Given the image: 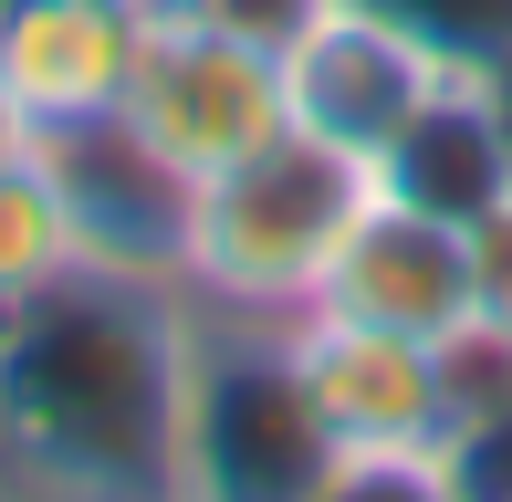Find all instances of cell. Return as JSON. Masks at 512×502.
Listing matches in <instances>:
<instances>
[{"mask_svg":"<svg viewBox=\"0 0 512 502\" xmlns=\"http://www.w3.org/2000/svg\"><path fill=\"white\" fill-rule=\"evenodd\" d=\"M178 178H220L241 168L251 147L293 126V84H283V53L209 11H147V42H136V74H126V105H115Z\"/></svg>","mask_w":512,"mask_h":502,"instance_id":"obj_5","label":"cell"},{"mask_svg":"<svg viewBox=\"0 0 512 502\" xmlns=\"http://www.w3.org/2000/svg\"><path fill=\"white\" fill-rule=\"evenodd\" d=\"M32 147H42V168H53L63 210H74L84 262L147 272V283H178V262H189V199H199V178H178L126 116L32 136Z\"/></svg>","mask_w":512,"mask_h":502,"instance_id":"obj_8","label":"cell"},{"mask_svg":"<svg viewBox=\"0 0 512 502\" xmlns=\"http://www.w3.org/2000/svg\"><path fill=\"white\" fill-rule=\"evenodd\" d=\"M314 314H345V325H387L418 335V346H460L481 325L471 293V231L439 210H418L398 189H366L356 231L335 241V272H324Z\"/></svg>","mask_w":512,"mask_h":502,"instance_id":"obj_7","label":"cell"},{"mask_svg":"<svg viewBox=\"0 0 512 502\" xmlns=\"http://www.w3.org/2000/svg\"><path fill=\"white\" fill-rule=\"evenodd\" d=\"M178 492H241V502H304L335 492V450L314 429V398L293 377L283 325L199 314V367H189V461Z\"/></svg>","mask_w":512,"mask_h":502,"instance_id":"obj_4","label":"cell"},{"mask_svg":"<svg viewBox=\"0 0 512 502\" xmlns=\"http://www.w3.org/2000/svg\"><path fill=\"white\" fill-rule=\"evenodd\" d=\"M377 189L460 220V231L492 210L512 189V74L502 63H450V84H439L408 116V136L377 157Z\"/></svg>","mask_w":512,"mask_h":502,"instance_id":"obj_10","label":"cell"},{"mask_svg":"<svg viewBox=\"0 0 512 502\" xmlns=\"http://www.w3.org/2000/svg\"><path fill=\"white\" fill-rule=\"evenodd\" d=\"M471 293H481V335L512 346V189L471 220Z\"/></svg>","mask_w":512,"mask_h":502,"instance_id":"obj_12","label":"cell"},{"mask_svg":"<svg viewBox=\"0 0 512 502\" xmlns=\"http://www.w3.org/2000/svg\"><path fill=\"white\" fill-rule=\"evenodd\" d=\"M377 168H356L345 147L283 126L272 147H251L241 168L199 178L189 199V262H178V293L199 314H241V325H293L314 314L324 272H335V241L356 231Z\"/></svg>","mask_w":512,"mask_h":502,"instance_id":"obj_2","label":"cell"},{"mask_svg":"<svg viewBox=\"0 0 512 502\" xmlns=\"http://www.w3.org/2000/svg\"><path fill=\"white\" fill-rule=\"evenodd\" d=\"M136 11H189V0H136Z\"/></svg>","mask_w":512,"mask_h":502,"instance_id":"obj_14","label":"cell"},{"mask_svg":"<svg viewBox=\"0 0 512 502\" xmlns=\"http://www.w3.org/2000/svg\"><path fill=\"white\" fill-rule=\"evenodd\" d=\"M199 304L147 272L74 262L0 314V482L21 492H178Z\"/></svg>","mask_w":512,"mask_h":502,"instance_id":"obj_1","label":"cell"},{"mask_svg":"<svg viewBox=\"0 0 512 502\" xmlns=\"http://www.w3.org/2000/svg\"><path fill=\"white\" fill-rule=\"evenodd\" d=\"M136 0H0V136H63L126 105Z\"/></svg>","mask_w":512,"mask_h":502,"instance_id":"obj_9","label":"cell"},{"mask_svg":"<svg viewBox=\"0 0 512 502\" xmlns=\"http://www.w3.org/2000/svg\"><path fill=\"white\" fill-rule=\"evenodd\" d=\"M74 262H84V241H74V210H63L42 147L32 136H0V314L53 293Z\"/></svg>","mask_w":512,"mask_h":502,"instance_id":"obj_11","label":"cell"},{"mask_svg":"<svg viewBox=\"0 0 512 502\" xmlns=\"http://www.w3.org/2000/svg\"><path fill=\"white\" fill-rule=\"evenodd\" d=\"M283 346L314 398L324 450H335V492H450V367H439V346L345 325V314H293Z\"/></svg>","mask_w":512,"mask_h":502,"instance_id":"obj_3","label":"cell"},{"mask_svg":"<svg viewBox=\"0 0 512 502\" xmlns=\"http://www.w3.org/2000/svg\"><path fill=\"white\" fill-rule=\"evenodd\" d=\"M450 63H471V53L429 42L408 11H387V0H324L304 32L283 42L293 126L324 136V147H345L356 168H377L408 136V116L450 84Z\"/></svg>","mask_w":512,"mask_h":502,"instance_id":"obj_6","label":"cell"},{"mask_svg":"<svg viewBox=\"0 0 512 502\" xmlns=\"http://www.w3.org/2000/svg\"><path fill=\"white\" fill-rule=\"evenodd\" d=\"M189 11H209V21H230V32H251V42H272V53H283L324 0H189Z\"/></svg>","mask_w":512,"mask_h":502,"instance_id":"obj_13","label":"cell"}]
</instances>
